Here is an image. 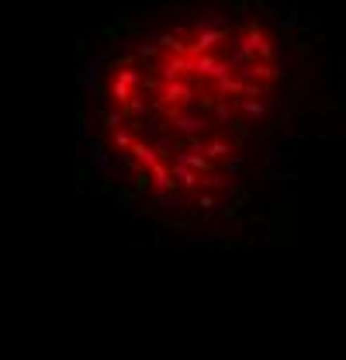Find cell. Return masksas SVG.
Returning <instances> with one entry per match:
<instances>
[{
    "label": "cell",
    "mask_w": 346,
    "mask_h": 360,
    "mask_svg": "<svg viewBox=\"0 0 346 360\" xmlns=\"http://www.w3.org/2000/svg\"><path fill=\"white\" fill-rule=\"evenodd\" d=\"M302 94V49L263 0H173L111 25L84 59L86 184L180 239L239 236Z\"/></svg>",
    "instance_id": "cell-1"
}]
</instances>
